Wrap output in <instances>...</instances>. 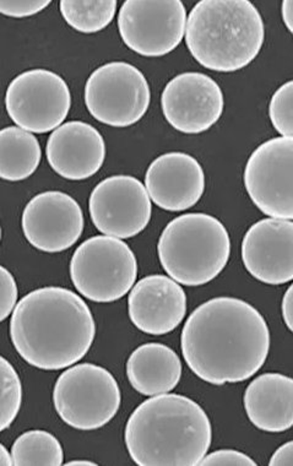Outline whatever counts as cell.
<instances>
[{"instance_id": "obj_21", "label": "cell", "mask_w": 293, "mask_h": 466, "mask_svg": "<svg viewBox=\"0 0 293 466\" xmlns=\"http://www.w3.org/2000/svg\"><path fill=\"white\" fill-rule=\"evenodd\" d=\"M41 158V145L33 133L19 127L0 130V178L24 181L36 172Z\"/></svg>"}, {"instance_id": "obj_13", "label": "cell", "mask_w": 293, "mask_h": 466, "mask_svg": "<svg viewBox=\"0 0 293 466\" xmlns=\"http://www.w3.org/2000/svg\"><path fill=\"white\" fill-rule=\"evenodd\" d=\"M166 121L185 134H200L217 125L224 112L221 87L203 73H183L173 77L161 96Z\"/></svg>"}, {"instance_id": "obj_4", "label": "cell", "mask_w": 293, "mask_h": 466, "mask_svg": "<svg viewBox=\"0 0 293 466\" xmlns=\"http://www.w3.org/2000/svg\"><path fill=\"white\" fill-rule=\"evenodd\" d=\"M185 37L200 66L232 73L246 68L259 55L266 27L249 0H201L187 19Z\"/></svg>"}, {"instance_id": "obj_16", "label": "cell", "mask_w": 293, "mask_h": 466, "mask_svg": "<svg viewBox=\"0 0 293 466\" xmlns=\"http://www.w3.org/2000/svg\"><path fill=\"white\" fill-rule=\"evenodd\" d=\"M128 312L134 326L145 334L172 333L187 314L186 291L166 275H149L130 291Z\"/></svg>"}, {"instance_id": "obj_23", "label": "cell", "mask_w": 293, "mask_h": 466, "mask_svg": "<svg viewBox=\"0 0 293 466\" xmlns=\"http://www.w3.org/2000/svg\"><path fill=\"white\" fill-rule=\"evenodd\" d=\"M116 0H62L61 13L69 26L83 34L105 30L115 19Z\"/></svg>"}, {"instance_id": "obj_32", "label": "cell", "mask_w": 293, "mask_h": 466, "mask_svg": "<svg viewBox=\"0 0 293 466\" xmlns=\"http://www.w3.org/2000/svg\"><path fill=\"white\" fill-rule=\"evenodd\" d=\"M13 465L12 455L2 443H0V466Z\"/></svg>"}, {"instance_id": "obj_26", "label": "cell", "mask_w": 293, "mask_h": 466, "mask_svg": "<svg viewBox=\"0 0 293 466\" xmlns=\"http://www.w3.org/2000/svg\"><path fill=\"white\" fill-rule=\"evenodd\" d=\"M51 5V0H0V14L15 19L36 15Z\"/></svg>"}, {"instance_id": "obj_33", "label": "cell", "mask_w": 293, "mask_h": 466, "mask_svg": "<svg viewBox=\"0 0 293 466\" xmlns=\"http://www.w3.org/2000/svg\"><path fill=\"white\" fill-rule=\"evenodd\" d=\"M66 465H86V466H95L97 465L96 462H93L90 461H72L69 462H66Z\"/></svg>"}, {"instance_id": "obj_12", "label": "cell", "mask_w": 293, "mask_h": 466, "mask_svg": "<svg viewBox=\"0 0 293 466\" xmlns=\"http://www.w3.org/2000/svg\"><path fill=\"white\" fill-rule=\"evenodd\" d=\"M95 228L105 236L132 238L151 220L153 206L143 183L132 176H112L98 183L90 196Z\"/></svg>"}, {"instance_id": "obj_17", "label": "cell", "mask_w": 293, "mask_h": 466, "mask_svg": "<svg viewBox=\"0 0 293 466\" xmlns=\"http://www.w3.org/2000/svg\"><path fill=\"white\" fill-rule=\"evenodd\" d=\"M145 188L161 209L185 211L196 206L205 190V173L197 158L185 153H168L155 158Z\"/></svg>"}, {"instance_id": "obj_25", "label": "cell", "mask_w": 293, "mask_h": 466, "mask_svg": "<svg viewBox=\"0 0 293 466\" xmlns=\"http://www.w3.org/2000/svg\"><path fill=\"white\" fill-rule=\"evenodd\" d=\"M269 116L275 130L280 136H293V83L288 81L278 87L271 97Z\"/></svg>"}, {"instance_id": "obj_10", "label": "cell", "mask_w": 293, "mask_h": 466, "mask_svg": "<svg viewBox=\"0 0 293 466\" xmlns=\"http://www.w3.org/2000/svg\"><path fill=\"white\" fill-rule=\"evenodd\" d=\"M187 10L181 0H126L118 15L126 47L143 56H164L181 45Z\"/></svg>"}, {"instance_id": "obj_5", "label": "cell", "mask_w": 293, "mask_h": 466, "mask_svg": "<svg viewBox=\"0 0 293 466\" xmlns=\"http://www.w3.org/2000/svg\"><path fill=\"white\" fill-rule=\"evenodd\" d=\"M157 253L169 278L178 284L201 286L217 279L227 266L231 239L217 218L185 214L166 226Z\"/></svg>"}, {"instance_id": "obj_20", "label": "cell", "mask_w": 293, "mask_h": 466, "mask_svg": "<svg viewBox=\"0 0 293 466\" xmlns=\"http://www.w3.org/2000/svg\"><path fill=\"white\" fill-rule=\"evenodd\" d=\"M126 377L134 390L146 397L169 393L181 380L182 362L167 345L149 342L130 355Z\"/></svg>"}, {"instance_id": "obj_31", "label": "cell", "mask_w": 293, "mask_h": 466, "mask_svg": "<svg viewBox=\"0 0 293 466\" xmlns=\"http://www.w3.org/2000/svg\"><path fill=\"white\" fill-rule=\"evenodd\" d=\"M292 0H286V2L282 3V19H284V23L286 27L288 28L289 33L293 31V8H292Z\"/></svg>"}, {"instance_id": "obj_34", "label": "cell", "mask_w": 293, "mask_h": 466, "mask_svg": "<svg viewBox=\"0 0 293 466\" xmlns=\"http://www.w3.org/2000/svg\"><path fill=\"white\" fill-rule=\"evenodd\" d=\"M0 241H2V226H0Z\"/></svg>"}, {"instance_id": "obj_29", "label": "cell", "mask_w": 293, "mask_h": 466, "mask_svg": "<svg viewBox=\"0 0 293 466\" xmlns=\"http://www.w3.org/2000/svg\"><path fill=\"white\" fill-rule=\"evenodd\" d=\"M270 466H293V443L282 444L270 459Z\"/></svg>"}, {"instance_id": "obj_2", "label": "cell", "mask_w": 293, "mask_h": 466, "mask_svg": "<svg viewBox=\"0 0 293 466\" xmlns=\"http://www.w3.org/2000/svg\"><path fill=\"white\" fill-rule=\"evenodd\" d=\"M96 324L86 302L68 289L48 286L14 309L10 338L21 358L42 370L76 365L89 352Z\"/></svg>"}, {"instance_id": "obj_18", "label": "cell", "mask_w": 293, "mask_h": 466, "mask_svg": "<svg viewBox=\"0 0 293 466\" xmlns=\"http://www.w3.org/2000/svg\"><path fill=\"white\" fill-rule=\"evenodd\" d=\"M45 155L53 171L69 181H83L100 171L106 158L104 137L80 121L59 126L49 136Z\"/></svg>"}, {"instance_id": "obj_8", "label": "cell", "mask_w": 293, "mask_h": 466, "mask_svg": "<svg viewBox=\"0 0 293 466\" xmlns=\"http://www.w3.org/2000/svg\"><path fill=\"white\" fill-rule=\"evenodd\" d=\"M151 91L136 66L111 62L95 70L85 86V104L96 121L115 128L136 125L149 109Z\"/></svg>"}, {"instance_id": "obj_15", "label": "cell", "mask_w": 293, "mask_h": 466, "mask_svg": "<svg viewBox=\"0 0 293 466\" xmlns=\"http://www.w3.org/2000/svg\"><path fill=\"white\" fill-rule=\"evenodd\" d=\"M242 260L247 271L264 284L292 281V220L268 218L256 222L243 238Z\"/></svg>"}, {"instance_id": "obj_19", "label": "cell", "mask_w": 293, "mask_h": 466, "mask_svg": "<svg viewBox=\"0 0 293 466\" xmlns=\"http://www.w3.org/2000/svg\"><path fill=\"white\" fill-rule=\"evenodd\" d=\"M250 422L266 432H285L293 425V380L281 373H264L252 380L245 393Z\"/></svg>"}, {"instance_id": "obj_9", "label": "cell", "mask_w": 293, "mask_h": 466, "mask_svg": "<svg viewBox=\"0 0 293 466\" xmlns=\"http://www.w3.org/2000/svg\"><path fill=\"white\" fill-rule=\"evenodd\" d=\"M5 107L19 128L45 134L66 121L72 107V94L58 74L45 69L27 70L10 83Z\"/></svg>"}, {"instance_id": "obj_30", "label": "cell", "mask_w": 293, "mask_h": 466, "mask_svg": "<svg viewBox=\"0 0 293 466\" xmlns=\"http://www.w3.org/2000/svg\"><path fill=\"white\" fill-rule=\"evenodd\" d=\"M282 318L289 330H293V289L289 286L282 299Z\"/></svg>"}, {"instance_id": "obj_24", "label": "cell", "mask_w": 293, "mask_h": 466, "mask_svg": "<svg viewBox=\"0 0 293 466\" xmlns=\"http://www.w3.org/2000/svg\"><path fill=\"white\" fill-rule=\"evenodd\" d=\"M23 402V384L8 360L0 356V432L9 429Z\"/></svg>"}, {"instance_id": "obj_14", "label": "cell", "mask_w": 293, "mask_h": 466, "mask_svg": "<svg viewBox=\"0 0 293 466\" xmlns=\"http://www.w3.org/2000/svg\"><path fill=\"white\" fill-rule=\"evenodd\" d=\"M84 214L69 194L45 192L28 201L23 231L28 243L45 253H61L76 245L84 231Z\"/></svg>"}, {"instance_id": "obj_28", "label": "cell", "mask_w": 293, "mask_h": 466, "mask_svg": "<svg viewBox=\"0 0 293 466\" xmlns=\"http://www.w3.org/2000/svg\"><path fill=\"white\" fill-rule=\"evenodd\" d=\"M201 466H256L257 462L249 455L235 450H220L205 454Z\"/></svg>"}, {"instance_id": "obj_27", "label": "cell", "mask_w": 293, "mask_h": 466, "mask_svg": "<svg viewBox=\"0 0 293 466\" xmlns=\"http://www.w3.org/2000/svg\"><path fill=\"white\" fill-rule=\"evenodd\" d=\"M17 302V285L13 274L0 266V323L5 322L15 309Z\"/></svg>"}, {"instance_id": "obj_1", "label": "cell", "mask_w": 293, "mask_h": 466, "mask_svg": "<svg viewBox=\"0 0 293 466\" xmlns=\"http://www.w3.org/2000/svg\"><path fill=\"white\" fill-rule=\"evenodd\" d=\"M181 346L187 365L204 382L239 383L266 363L270 330L248 302L217 298L190 314L183 327Z\"/></svg>"}, {"instance_id": "obj_7", "label": "cell", "mask_w": 293, "mask_h": 466, "mask_svg": "<svg viewBox=\"0 0 293 466\" xmlns=\"http://www.w3.org/2000/svg\"><path fill=\"white\" fill-rule=\"evenodd\" d=\"M136 254L122 239L95 236L81 243L70 261V278L77 291L93 302L125 298L136 284Z\"/></svg>"}, {"instance_id": "obj_22", "label": "cell", "mask_w": 293, "mask_h": 466, "mask_svg": "<svg viewBox=\"0 0 293 466\" xmlns=\"http://www.w3.org/2000/svg\"><path fill=\"white\" fill-rule=\"evenodd\" d=\"M12 461L15 466H59L65 461V451L47 431H27L13 444Z\"/></svg>"}, {"instance_id": "obj_6", "label": "cell", "mask_w": 293, "mask_h": 466, "mask_svg": "<svg viewBox=\"0 0 293 466\" xmlns=\"http://www.w3.org/2000/svg\"><path fill=\"white\" fill-rule=\"evenodd\" d=\"M53 402L66 425L95 431L115 418L121 408L122 394L109 370L94 363H79L56 380Z\"/></svg>"}, {"instance_id": "obj_3", "label": "cell", "mask_w": 293, "mask_h": 466, "mask_svg": "<svg viewBox=\"0 0 293 466\" xmlns=\"http://www.w3.org/2000/svg\"><path fill=\"white\" fill-rule=\"evenodd\" d=\"M126 450L140 466H196L213 440L209 416L192 399L155 395L137 406L126 422Z\"/></svg>"}, {"instance_id": "obj_11", "label": "cell", "mask_w": 293, "mask_h": 466, "mask_svg": "<svg viewBox=\"0 0 293 466\" xmlns=\"http://www.w3.org/2000/svg\"><path fill=\"white\" fill-rule=\"evenodd\" d=\"M247 193L261 213L293 218V137H274L259 145L245 169Z\"/></svg>"}]
</instances>
